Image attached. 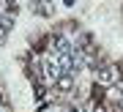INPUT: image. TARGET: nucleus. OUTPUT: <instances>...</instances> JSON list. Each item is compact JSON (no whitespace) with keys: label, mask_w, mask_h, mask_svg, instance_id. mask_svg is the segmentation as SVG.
<instances>
[{"label":"nucleus","mask_w":123,"mask_h":112,"mask_svg":"<svg viewBox=\"0 0 123 112\" xmlns=\"http://www.w3.org/2000/svg\"><path fill=\"white\" fill-rule=\"evenodd\" d=\"M71 112H79V109H71Z\"/></svg>","instance_id":"4"},{"label":"nucleus","mask_w":123,"mask_h":112,"mask_svg":"<svg viewBox=\"0 0 123 112\" xmlns=\"http://www.w3.org/2000/svg\"><path fill=\"white\" fill-rule=\"evenodd\" d=\"M11 27H14V14H0V41L8 36Z\"/></svg>","instance_id":"2"},{"label":"nucleus","mask_w":123,"mask_h":112,"mask_svg":"<svg viewBox=\"0 0 123 112\" xmlns=\"http://www.w3.org/2000/svg\"><path fill=\"white\" fill-rule=\"evenodd\" d=\"M120 79V68L118 66H101L98 68V82L101 85H118Z\"/></svg>","instance_id":"1"},{"label":"nucleus","mask_w":123,"mask_h":112,"mask_svg":"<svg viewBox=\"0 0 123 112\" xmlns=\"http://www.w3.org/2000/svg\"><path fill=\"white\" fill-rule=\"evenodd\" d=\"M60 87H63V90H68V87H71V77H68V74H66V77H60Z\"/></svg>","instance_id":"3"}]
</instances>
